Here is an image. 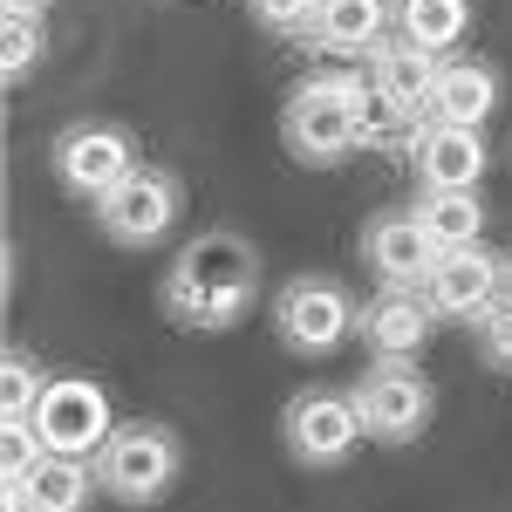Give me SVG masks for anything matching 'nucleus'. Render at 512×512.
<instances>
[{
    "label": "nucleus",
    "mask_w": 512,
    "mask_h": 512,
    "mask_svg": "<svg viewBox=\"0 0 512 512\" xmlns=\"http://www.w3.org/2000/svg\"><path fill=\"white\" fill-rule=\"evenodd\" d=\"M472 335H478V355H485L492 369H512V287L472 321Z\"/></svg>",
    "instance_id": "23"
},
{
    "label": "nucleus",
    "mask_w": 512,
    "mask_h": 512,
    "mask_svg": "<svg viewBox=\"0 0 512 512\" xmlns=\"http://www.w3.org/2000/svg\"><path fill=\"white\" fill-rule=\"evenodd\" d=\"M410 212L424 219V233L437 239V253H444V246H472V239L485 233V198L478 192H417Z\"/></svg>",
    "instance_id": "19"
},
{
    "label": "nucleus",
    "mask_w": 512,
    "mask_h": 512,
    "mask_svg": "<svg viewBox=\"0 0 512 512\" xmlns=\"http://www.w3.org/2000/svg\"><path fill=\"white\" fill-rule=\"evenodd\" d=\"M403 164H410L417 192H478V178H485V130L424 117L410 130V144H403Z\"/></svg>",
    "instance_id": "11"
},
{
    "label": "nucleus",
    "mask_w": 512,
    "mask_h": 512,
    "mask_svg": "<svg viewBox=\"0 0 512 512\" xmlns=\"http://www.w3.org/2000/svg\"><path fill=\"white\" fill-rule=\"evenodd\" d=\"M48 55V14H21V7H0V76L21 82Z\"/></svg>",
    "instance_id": "20"
},
{
    "label": "nucleus",
    "mask_w": 512,
    "mask_h": 512,
    "mask_svg": "<svg viewBox=\"0 0 512 512\" xmlns=\"http://www.w3.org/2000/svg\"><path fill=\"white\" fill-rule=\"evenodd\" d=\"M355 308L349 301V287L335 274H301V280H287L274 294V335H280V349L287 355H335L342 342L355 335Z\"/></svg>",
    "instance_id": "5"
},
{
    "label": "nucleus",
    "mask_w": 512,
    "mask_h": 512,
    "mask_svg": "<svg viewBox=\"0 0 512 512\" xmlns=\"http://www.w3.org/2000/svg\"><path fill=\"white\" fill-rule=\"evenodd\" d=\"M417 287H424V301L437 308V321H478L512 287V267L485 239H472V246H444Z\"/></svg>",
    "instance_id": "10"
},
{
    "label": "nucleus",
    "mask_w": 512,
    "mask_h": 512,
    "mask_svg": "<svg viewBox=\"0 0 512 512\" xmlns=\"http://www.w3.org/2000/svg\"><path fill=\"white\" fill-rule=\"evenodd\" d=\"M396 35L431 55H451L472 35V0H396Z\"/></svg>",
    "instance_id": "18"
},
{
    "label": "nucleus",
    "mask_w": 512,
    "mask_h": 512,
    "mask_svg": "<svg viewBox=\"0 0 512 512\" xmlns=\"http://www.w3.org/2000/svg\"><path fill=\"white\" fill-rule=\"evenodd\" d=\"M349 396H355V410H362L369 444H417L424 424L437 417V390L417 362H369Z\"/></svg>",
    "instance_id": "7"
},
{
    "label": "nucleus",
    "mask_w": 512,
    "mask_h": 512,
    "mask_svg": "<svg viewBox=\"0 0 512 512\" xmlns=\"http://www.w3.org/2000/svg\"><path fill=\"white\" fill-rule=\"evenodd\" d=\"M492 110H499V69H492L485 55H444L437 89H431V117L485 130V117H492Z\"/></svg>",
    "instance_id": "16"
},
{
    "label": "nucleus",
    "mask_w": 512,
    "mask_h": 512,
    "mask_svg": "<svg viewBox=\"0 0 512 512\" xmlns=\"http://www.w3.org/2000/svg\"><path fill=\"white\" fill-rule=\"evenodd\" d=\"M437 260V239L424 233L417 212H376L362 226V267L383 280V287H417Z\"/></svg>",
    "instance_id": "13"
},
{
    "label": "nucleus",
    "mask_w": 512,
    "mask_h": 512,
    "mask_svg": "<svg viewBox=\"0 0 512 512\" xmlns=\"http://www.w3.org/2000/svg\"><path fill=\"white\" fill-rule=\"evenodd\" d=\"M89 499H96V458L41 451V465H28V512H89Z\"/></svg>",
    "instance_id": "17"
},
{
    "label": "nucleus",
    "mask_w": 512,
    "mask_h": 512,
    "mask_svg": "<svg viewBox=\"0 0 512 512\" xmlns=\"http://www.w3.org/2000/svg\"><path fill=\"white\" fill-rule=\"evenodd\" d=\"M396 28V0H321L301 48H321V55H369L376 41Z\"/></svg>",
    "instance_id": "15"
},
{
    "label": "nucleus",
    "mask_w": 512,
    "mask_h": 512,
    "mask_svg": "<svg viewBox=\"0 0 512 512\" xmlns=\"http://www.w3.org/2000/svg\"><path fill=\"white\" fill-rule=\"evenodd\" d=\"M362 410L349 390H301L287 396L280 410V444L301 472H342L355 451H362Z\"/></svg>",
    "instance_id": "4"
},
{
    "label": "nucleus",
    "mask_w": 512,
    "mask_h": 512,
    "mask_svg": "<svg viewBox=\"0 0 512 512\" xmlns=\"http://www.w3.org/2000/svg\"><path fill=\"white\" fill-rule=\"evenodd\" d=\"M362 96H369V76L362 69H315L287 89L280 103V144L294 164H342L349 151H362Z\"/></svg>",
    "instance_id": "2"
},
{
    "label": "nucleus",
    "mask_w": 512,
    "mask_h": 512,
    "mask_svg": "<svg viewBox=\"0 0 512 512\" xmlns=\"http://www.w3.org/2000/svg\"><path fill=\"white\" fill-rule=\"evenodd\" d=\"M0 451H7V472H28V465H41V437L28 417H7L0 424Z\"/></svg>",
    "instance_id": "24"
},
{
    "label": "nucleus",
    "mask_w": 512,
    "mask_h": 512,
    "mask_svg": "<svg viewBox=\"0 0 512 512\" xmlns=\"http://www.w3.org/2000/svg\"><path fill=\"white\" fill-rule=\"evenodd\" d=\"M41 390H48L41 362L28 349H7V362H0V417H35Z\"/></svg>",
    "instance_id": "21"
},
{
    "label": "nucleus",
    "mask_w": 512,
    "mask_h": 512,
    "mask_svg": "<svg viewBox=\"0 0 512 512\" xmlns=\"http://www.w3.org/2000/svg\"><path fill=\"white\" fill-rule=\"evenodd\" d=\"M89 212H96V233L110 239V246H130L137 253V246H158L185 219V185L164 164H137L117 192L103 198V205H89Z\"/></svg>",
    "instance_id": "8"
},
{
    "label": "nucleus",
    "mask_w": 512,
    "mask_h": 512,
    "mask_svg": "<svg viewBox=\"0 0 512 512\" xmlns=\"http://www.w3.org/2000/svg\"><path fill=\"white\" fill-rule=\"evenodd\" d=\"M253 301H260V246L233 226L192 233L158 280L164 321L185 328V335H226L253 315Z\"/></svg>",
    "instance_id": "1"
},
{
    "label": "nucleus",
    "mask_w": 512,
    "mask_h": 512,
    "mask_svg": "<svg viewBox=\"0 0 512 512\" xmlns=\"http://www.w3.org/2000/svg\"><path fill=\"white\" fill-rule=\"evenodd\" d=\"M437 328V308L424 301V287H376L355 315V342L369 349V362H417Z\"/></svg>",
    "instance_id": "12"
},
{
    "label": "nucleus",
    "mask_w": 512,
    "mask_h": 512,
    "mask_svg": "<svg viewBox=\"0 0 512 512\" xmlns=\"http://www.w3.org/2000/svg\"><path fill=\"white\" fill-rule=\"evenodd\" d=\"M35 437L41 451H62V458H96L103 437L117 431V410H110V390L96 376H48V390L35 403Z\"/></svg>",
    "instance_id": "9"
},
{
    "label": "nucleus",
    "mask_w": 512,
    "mask_h": 512,
    "mask_svg": "<svg viewBox=\"0 0 512 512\" xmlns=\"http://www.w3.org/2000/svg\"><path fill=\"white\" fill-rule=\"evenodd\" d=\"M178 472H185V444L171 424H151V417L117 424L96 451V492L117 506H158L178 485Z\"/></svg>",
    "instance_id": "3"
},
{
    "label": "nucleus",
    "mask_w": 512,
    "mask_h": 512,
    "mask_svg": "<svg viewBox=\"0 0 512 512\" xmlns=\"http://www.w3.org/2000/svg\"><path fill=\"white\" fill-rule=\"evenodd\" d=\"M137 164H144L137 158V137H130L123 123H69V130L48 144L55 185L69 198H82V205H103Z\"/></svg>",
    "instance_id": "6"
},
{
    "label": "nucleus",
    "mask_w": 512,
    "mask_h": 512,
    "mask_svg": "<svg viewBox=\"0 0 512 512\" xmlns=\"http://www.w3.org/2000/svg\"><path fill=\"white\" fill-rule=\"evenodd\" d=\"M437 69H444V55H431V48H417V41H403V35L390 28V35L369 48V69H362V76L376 82V89L390 96L403 117H417V123H424V117H431Z\"/></svg>",
    "instance_id": "14"
},
{
    "label": "nucleus",
    "mask_w": 512,
    "mask_h": 512,
    "mask_svg": "<svg viewBox=\"0 0 512 512\" xmlns=\"http://www.w3.org/2000/svg\"><path fill=\"white\" fill-rule=\"evenodd\" d=\"M315 7L321 0H246V21L267 28V35H280V41H301L308 21H315Z\"/></svg>",
    "instance_id": "22"
},
{
    "label": "nucleus",
    "mask_w": 512,
    "mask_h": 512,
    "mask_svg": "<svg viewBox=\"0 0 512 512\" xmlns=\"http://www.w3.org/2000/svg\"><path fill=\"white\" fill-rule=\"evenodd\" d=\"M7 7H21V14H48L55 0H7Z\"/></svg>",
    "instance_id": "25"
}]
</instances>
